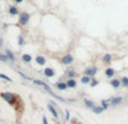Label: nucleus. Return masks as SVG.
Returning <instances> with one entry per match:
<instances>
[{"mask_svg":"<svg viewBox=\"0 0 128 124\" xmlns=\"http://www.w3.org/2000/svg\"><path fill=\"white\" fill-rule=\"evenodd\" d=\"M18 25L20 26H25L27 25V23L30 22V18H31V15L26 11H23V12H19L18 15Z\"/></svg>","mask_w":128,"mask_h":124,"instance_id":"obj_1","label":"nucleus"},{"mask_svg":"<svg viewBox=\"0 0 128 124\" xmlns=\"http://www.w3.org/2000/svg\"><path fill=\"white\" fill-rule=\"evenodd\" d=\"M0 96H1V98H4L5 100L7 103H9L10 105H14L15 104V102H16V96L14 95V94H11V93H1L0 94Z\"/></svg>","mask_w":128,"mask_h":124,"instance_id":"obj_2","label":"nucleus"},{"mask_svg":"<svg viewBox=\"0 0 128 124\" xmlns=\"http://www.w3.org/2000/svg\"><path fill=\"white\" fill-rule=\"evenodd\" d=\"M96 73H98V68L96 67H90V68H87L85 70V74L91 77V78H94V76Z\"/></svg>","mask_w":128,"mask_h":124,"instance_id":"obj_3","label":"nucleus"},{"mask_svg":"<svg viewBox=\"0 0 128 124\" xmlns=\"http://www.w3.org/2000/svg\"><path fill=\"white\" fill-rule=\"evenodd\" d=\"M73 62H74V58H73L72 54H66L61 60V63L65 64V66H69V64H72Z\"/></svg>","mask_w":128,"mask_h":124,"instance_id":"obj_4","label":"nucleus"},{"mask_svg":"<svg viewBox=\"0 0 128 124\" xmlns=\"http://www.w3.org/2000/svg\"><path fill=\"white\" fill-rule=\"evenodd\" d=\"M122 102V97H112L109 99V104H111L112 106H117Z\"/></svg>","mask_w":128,"mask_h":124,"instance_id":"obj_5","label":"nucleus"},{"mask_svg":"<svg viewBox=\"0 0 128 124\" xmlns=\"http://www.w3.org/2000/svg\"><path fill=\"white\" fill-rule=\"evenodd\" d=\"M56 74V71L52 69V68H45L44 69V76L47 78H52Z\"/></svg>","mask_w":128,"mask_h":124,"instance_id":"obj_6","label":"nucleus"},{"mask_svg":"<svg viewBox=\"0 0 128 124\" xmlns=\"http://www.w3.org/2000/svg\"><path fill=\"white\" fill-rule=\"evenodd\" d=\"M54 86L57 87V89L58 90H66L67 89V84L66 82H64V81H58L57 84H54Z\"/></svg>","mask_w":128,"mask_h":124,"instance_id":"obj_7","label":"nucleus"},{"mask_svg":"<svg viewBox=\"0 0 128 124\" xmlns=\"http://www.w3.org/2000/svg\"><path fill=\"white\" fill-rule=\"evenodd\" d=\"M8 12H9L11 16H18V15H19L18 8L15 7V6H10V7H9V9H8Z\"/></svg>","mask_w":128,"mask_h":124,"instance_id":"obj_8","label":"nucleus"},{"mask_svg":"<svg viewBox=\"0 0 128 124\" xmlns=\"http://www.w3.org/2000/svg\"><path fill=\"white\" fill-rule=\"evenodd\" d=\"M111 60H112V56L109 53H106V54L103 55V58H102V61H103V63H106V64H110Z\"/></svg>","mask_w":128,"mask_h":124,"instance_id":"obj_9","label":"nucleus"},{"mask_svg":"<svg viewBox=\"0 0 128 124\" xmlns=\"http://www.w3.org/2000/svg\"><path fill=\"white\" fill-rule=\"evenodd\" d=\"M35 61H36V63H38L39 66H44L45 62H47V60H45L44 56H42V55H38V56L35 58Z\"/></svg>","mask_w":128,"mask_h":124,"instance_id":"obj_10","label":"nucleus"},{"mask_svg":"<svg viewBox=\"0 0 128 124\" xmlns=\"http://www.w3.org/2000/svg\"><path fill=\"white\" fill-rule=\"evenodd\" d=\"M48 110L50 111V113L52 114L54 118H58V117H59V116H58V112L56 111V108H54V106H53V105H51V104L48 105Z\"/></svg>","mask_w":128,"mask_h":124,"instance_id":"obj_11","label":"nucleus"},{"mask_svg":"<svg viewBox=\"0 0 128 124\" xmlns=\"http://www.w3.org/2000/svg\"><path fill=\"white\" fill-rule=\"evenodd\" d=\"M104 73H106V76L108 77V78H112V77L115 76L116 71H115V69H112V68H107Z\"/></svg>","mask_w":128,"mask_h":124,"instance_id":"obj_12","label":"nucleus"},{"mask_svg":"<svg viewBox=\"0 0 128 124\" xmlns=\"http://www.w3.org/2000/svg\"><path fill=\"white\" fill-rule=\"evenodd\" d=\"M67 87L68 88H75L76 86H77V81L74 79V78H72V79H69V80H67Z\"/></svg>","mask_w":128,"mask_h":124,"instance_id":"obj_13","label":"nucleus"},{"mask_svg":"<svg viewBox=\"0 0 128 124\" xmlns=\"http://www.w3.org/2000/svg\"><path fill=\"white\" fill-rule=\"evenodd\" d=\"M110 85H111L113 88H116V89H117V88L120 87L121 82H120V80H119V79H112V80L110 81Z\"/></svg>","mask_w":128,"mask_h":124,"instance_id":"obj_14","label":"nucleus"},{"mask_svg":"<svg viewBox=\"0 0 128 124\" xmlns=\"http://www.w3.org/2000/svg\"><path fill=\"white\" fill-rule=\"evenodd\" d=\"M6 56L8 58V60H10L11 62H14L15 61V56H14V54H13V52L9 51V50H6Z\"/></svg>","mask_w":128,"mask_h":124,"instance_id":"obj_15","label":"nucleus"},{"mask_svg":"<svg viewBox=\"0 0 128 124\" xmlns=\"http://www.w3.org/2000/svg\"><path fill=\"white\" fill-rule=\"evenodd\" d=\"M84 103H85V105H86L88 108H91V110H92V108H93V107L95 106V103L92 102V100H90V99H86V98H85V99H84Z\"/></svg>","mask_w":128,"mask_h":124,"instance_id":"obj_16","label":"nucleus"},{"mask_svg":"<svg viewBox=\"0 0 128 124\" xmlns=\"http://www.w3.org/2000/svg\"><path fill=\"white\" fill-rule=\"evenodd\" d=\"M92 111H93L95 114H101L104 110H103V107H102V106H96V105H95L94 107L92 108Z\"/></svg>","mask_w":128,"mask_h":124,"instance_id":"obj_17","label":"nucleus"},{"mask_svg":"<svg viewBox=\"0 0 128 124\" xmlns=\"http://www.w3.org/2000/svg\"><path fill=\"white\" fill-rule=\"evenodd\" d=\"M91 79H92L91 77H88V76H86V74H85V76H83V77H82V79H81V82H82V84H84V85L90 84Z\"/></svg>","mask_w":128,"mask_h":124,"instance_id":"obj_18","label":"nucleus"},{"mask_svg":"<svg viewBox=\"0 0 128 124\" xmlns=\"http://www.w3.org/2000/svg\"><path fill=\"white\" fill-rule=\"evenodd\" d=\"M22 60H23V62H25V63H28V62L32 61V56H31L30 54H23Z\"/></svg>","mask_w":128,"mask_h":124,"instance_id":"obj_19","label":"nucleus"},{"mask_svg":"<svg viewBox=\"0 0 128 124\" xmlns=\"http://www.w3.org/2000/svg\"><path fill=\"white\" fill-rule=\"evenodd\" d=\"M76 74H77V73H76L75 70H68L67 76H68V78H69V79H72V78H74V79H75Z\"/></svg>","mask_w":128,"mask_h":124,"instance_id":"obj_20","label":"nucleus"},{"mask_svg":"<svg viewBox=\"0 0 128 124\" xmlns=\"http://www.w3.org/2000/svg\"><path fill=\"white\" fill-rule=\"evenodd\" d=\"M121 85L122 86H125V87H128V77H122L120 80Z\"/></svg>","mask_w":128,"mask_h":124,"instance_id":"obj_21","label":"nucleus"},{"mask_svg":"<svg viewBox=\"0 0 128 124\" xmlns=\"http://www.w3.org/2000/svg\"><path fill=\"white\" fill-rule=\"evenodd\" d=\"M90 84H91L92 87H96V86L99 85V80H98V79H95V78H92L91 81H90Z\"/></svg>","mask_w":128,"mask_h":124,"instance_id":"obj_22","label":"nucleus"},{"mask_svg":"<svg viewBox=\"0 0 128 124\" xmlns=\"http://www.w3.org/2000/svg\"><path fill=\"white\" fill-rule=\"evenodd\" d=\"M101 106L103 107V110H107L109 107V100H101Z\"/></svg>","mask_w":128,"mask_h":124,"instance_id":"obj_23","label":"nucleus"},{"mask_svg":"<svg viewBox=\"0 0 128 124\" xmlns=\"http://www.w3.org/2000/svg\"><path fill=\"white\" fill-rule=\"evenodd\" d=\"M0 78L4 79V80H6V81H11L10 78H9L8 76H6V74H4V73H0Z\"/></svg>","mask_w":128,"mask_h":124,"instance_id":"obj_24","label":"nucleus"},{"mask_svg":"<svg viewBox=\"0 0 128 124\" xmlns=\"http://www.w3.org/2000/svg\"><path fill=\"white\" fill-rule=\"evenodd\" d=\"M0 61H2V62L8 61V58L6 56V54H1V53H0Z\"/></svg>","mask_w":128,"mask_h":124,"instance_id":"obj_25","label":"nucleus"},{"mask_svg":"<svg viewBox=\"0 0 128 124\" xmlns=\"http://www.w3.org/2000/svg\"><path fill=\"white\" fill-rule=\"evenodd\" d=\"M17 41H18V45H24V38H23L22 35H19Z\"/></svg>","mask_w":128,"mask_h":124,"instance_id":"obj_26","label":"nucleus"},{"mask_svg":"<svg viewBox=\"0 0 128 124\" xmlns=\"http://www.w3.org/2000/svg\"><path fill=\"white\" fill-rule=\"evenodd\" d=\"M69 118H70V114H69V111L68 110H66V120H69Z\"/></svg>","mask_w":128,"mask_h":124,"instance_id":"obj_27","label":"nucleus"},{"mask_svg":"<svg viewBox=\"0 0 128 124\" xmlns=\"http://www.w3.org/2000/svg\"><path fill=\"white\" fill-rule=\"evenodd\" d=\"M42 123L43 124H48V120H47V117L43 116V118H42Z\"/></svg>","mask_w":128,"mask_h":124,"instance_id":"obj_28","label":"nucleus"},{"mask_svg":"<svg viewBox=\"0 0 128 124\" xmlns=\"http://www.w3.org/2000/svg\"><path fill=\"white\" fill-rule=\"evenodd\" d=\"M16 4H20V2H23V0H15Z\"/></svg>","mask_w":128,"mask_h":124,"instance_id":"obj_29","label":"nucleus"},{"mask_svg":"<svg viewBox=\"0 0 128 124\" xmlns=\"http://www.w3.org/2000/svg\"><path fill=\"white\" fill-rule=\"evenodd\" d=\"M1 45H2V38H0V48H1Z\"/></svg>","mask_w":128,"mask_h":124,"instance_id":"obj_30","label":"nucleus"}]
</instances>
